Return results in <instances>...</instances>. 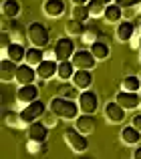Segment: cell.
<instances>
[{
  "instance_id": "1",
  "label": "cell",
  "mask_w": 141,
  "mask_h": 159,
  "mask_svg": "<svg viewBox=\"0 0 141 159\" xmlns=\"http://www.w3.org/2000/svg\"><path fill=\"white\" fill-rule=\"evenodd\" d=\"M48 109H51L52 113H57V115H59L61 119H65V121H75L79 115H81L79 103L73 101V99L61 97V95H57V97L51 99V103H48Z\"/></svg>"
},
{
  "instance_id": "2",
  "label": "cell",
  "mask_w": 141,
  "mask_h": 159,
  "mask_svg": "<svg viewBox=\"0 0 141 159\" xmlns=\"http://www.w3.org/2000/svg\"><path fill=\"white\" fill-rule=\"evenodd\" d=\"M26 28H28V43H30V47H36V48L48 47V43H51V30H48L47 24L30 22Z\"/></svg>"
},
{
  "instance_id": "3",
  "label": "cell",
  "mask_w": 141,
  "mask_h": 159,
  "mask_svg": "<svg viewBox=\"0 0 141 159\" xmlns=\"http://www.w3.org/2000/svg\"><path fill=\"white\" fill-rule=\"evenodd\" d=\"M48 111V107L44 105L40 99H36L34 103H30V105L22 107V111H20V119H22V127L26 129L30 123H34V121L43 119V115Z\"/></svg>"
},
{
  "instance_id": "4",
  "label": "cell",
  "mask_w": 141,
  "mask_h": 159,
  "mask_svg": "<svg viewBox=\"0 0 141 159\" xmlns=\"http://www.w3.org/2000/svg\"><path fill=\"white\" fill-rule=\"evenodd\" d=\"M63 139H65V143L69 145L70 149H73L75 153H85L87 149H89V139H87V135H83L79 129H65V133H63Z\"/></svg>"
},
{
  "instance_id": "5",
  "label": "cell",
  "mask_w": 141,
  "mask_h": 159,
  "mask_svg": "<svg viewBox=\"0 0 141 159\" xmlns=\"http://www.w3.org/2000/svg\"><path fill=\"white\" fill-rule=\"evenodd\" d=\"M52 47H55V58L59 62L61 61H70V58H73V54L77 52L73 36H61V39L57 40Z\"/></svg>"
},
{
  "instance_id": "6",
  "label": "cell",
  "mask_w": 141,
  "mask_h": 159,
  "mask_svg": "<svg viewBox=\"0 0 141 159\" xmlns=\"http://www.w3.org/2000/svg\"><path fill=\"white\" fill-rule=\"evenodd\" d=\"M79 103V109H81V113H87V115H93L95 111H97L99 107V97L95 91L87 89V91H81V95H79L77 99Z\"/></svg>"
},
{
  "instance_id": "7",
  "label": "cell",
  "mask_w": 141,
  "mask_h": 159,
  "mask_svg": "<svg viewBox=\"0 0 141 159\" xmlns=\"http://www.w3.org/2000/svg\"><path fill=\"white\" fill-rule=\"evenodd\" d=\"M73 65L77 66V69H87V70H93L95 66H97V58L93 57V52H91V48H79L77 52L73 54Z\"/></svg>"
},
{
  "instance_id": "8",
  "label": "cell",
  "mask_w": 141,
  "mask_h": 159,
  "mask_svg": "<svg viewBox=\"0 0 141 159\" xmlns=\"http://www.w3.org/2000/svg\"><path fill=\"white\" fill-rule=\"evenodd\" d=\"M40 95V89L34 85V83H30V85H22L18 87V91H16V103L22 107L30 105V103H34L36 99H39Z\"/></svg>"
},
{
  "instance_id": "9",
  "label": "cell",
  "mask_w": 141,
  "mask_h": 159,
  "mask_svg": "<svg viewBox=\"0 0 141 159\" xmlns=\"http://www.w3.org/2000/svg\"><path fill=\"white\" fill-rule=\"evenodd\" d=\"M135 34H137V24L131 20H121L119 24H115V39L119 43H131Z\"/></svg>"
},
{
  "instance_id": "10",
  "label": "cell",
  "mask_w": 141,
  "mask_h": 159,
  "mask_svg": "<svg viewBox=\"0 0 141 159\" xmlns=\"http://www.w3.org/2000/svg\"><path fill=\"white\" fill-rule=\"evenodd\" d=\"M36 77H39V75H36V66L28 65V62H20L18 69H16L14 81L18 83V87H22V85H30V83H34Z\"/></svg>"
},
{
  "instance_id": "11",
  "label": "cell",
  "mask_w": 141,
  "mask_h": 159,
  "mask_svg": "<svg viewBox=\"0 0 141 159\" xmlns=\"http://www.w3.org/2000/svg\"><path fill=\"white\" fill-rule=\"evenodd\" d=\"M115 101L125 109V111H135L137 107H141L139 93H131V91H123V89L115 95Z\"/></svg>"
},
{
  "instance_id": "12",
  "label": "cell",
  "mask_w": 141,
  "mask_h": 159,
  "mask_svg": "<svg viewBox=\"0 0 141 159\" xmlns=\"http://www.w3.org/2000/svg\"><path fill=\"white\" fill-rule=\"evenodd\" d=\"M103 115H105L107 123L117 125V123H123V121H125V109L119 105L117 101H109L103 107Z\"/></svg>"
},
{
  "instance_id": "13",
  "label": "cell",
  "mask_w": 141,
  "mask_h": 159,
  "mask_svg": "<svg viewBox=\"0 0 141 159\" xmlns=\"http://www.w3.org/2000/svg\"><path fill=\"white\" fill-rule=\"evenodd\" d=\"M48 129H51V127H47V125L43 123V119L30 123L26 127L28 141H39V143H44V141H47V137H48Z\"/></svg>"
},
{
  "instance_id": "14",
  "label": "cell",
  "mask_w": 141,
  "mask_h": 159,
  "mask_svg": "<svg viewBox=\"0 0 141 159\" xmlns=\"http://www.w3.org/2000/svg\"><path fill=\"white\" fill-rule=\"evenodd\" d=\"M59 73V61L57 58H44L39 66H36V75L40 81H51Z\"/></svg>"
},
{
  "instance_id": "15",
  "label": "cell",
  "mask_w": 141,
  "mask_h": 159,
  "mask_svg": "<svg viewBox=\"0 0 141 159\" xmlns=\"http://www.w3.org/2000/svg\"><path fill=\"white\" fill-rule=\"evenodd\" d=\"M93 70H87V69H77V73L73 75V79H70V83H73L75 87H77L79 91H87L93 87Z\"/></svg>"
},
{
  "instance_id": "16",
  "label": "cell",
  "mask_w": 141,
  "mask_h": 159,
  "mask_svg": "<svg viewBox=\"0 0 141 159\" xmlns=\"http://www.w3.org/2000/svg\"><path fill=\"white\" fill-rule=\"evenodd\" d=\"M75 129L83 133V135H91L97 129V119L93 115H87V113H81V115L75 119Z\"/></svg>"
},
{
  "instance_id": "17",
  "label": "cell",
  "mask_w": 141,
  "mask_h": 159,
  "mask_svg": "<svg viewBox=\"0 0 141 159\" xmlns=\"http://www.w3.org/2000/svg\"><path fill=\"white\" fill-rule=\"evenodd\" d=\"M65 10H67V4L63 0H44L43 2V12L48 18H59L65 14Z\"/></svg>"
},
{
  "instance_id": "18",
  "label": "cell",
  "mask_w": 141,
  "mask_h": 159,
  "mask_svg": "<svg viewBox=\"0 0 141 159\" xmlns=\"http://www.w3.org/2000/svg\"><path fill=\"white\" fill-rule=\"evenodd\" d=\"M103 18H105V22H109V24H119L123 20V8L119 6L117 2L107 4L105 12H103Z\"/></svg>"
},
{
  "instance_id": "19",
  "label": "cell",
  "mask_w": 141,
  "mask_h": 159,
  "mask_svg": "<svg viewBox=\"0 0 141 159\" xmlns=\"http://www.w3.org/2000/svg\"><path fill=\"white\" fill-rule=\"evenodd\" d=\"M119 137H121V141L125 145H131V147L141 143V131H139V129H135L131 123L127 125V127L121 129V135H119Z\"/></svg>"
},
{
  "instance_id": "20",
  "label": "cell",
  "mask_w": 141,
  "mask_h": 159,
  "mask_svg": "<svg viewBox=\"0 0 141 159\" xmlns=\"http://www.w3.org/2000/svg\"><path fill=\"white\" fill-rule=\"evenodd\" d=\"M16 69H18V65H16L14 61H10V58H2V62H0V79H2V83L14 81Z\"/></svg>"
},
{
  "instance_id": "21",
  "label": "cell",
  "mask_w": 141,
  "mask_h": 159,
  "mask_svg": "<svg viewBox=\"0 0 141 159\" xmlns=\"http://www.w3.org/2000/svg\"><path fill=\"white\" fill-rule=\"evenodd\" d=\"M26 51H28V48H24V44L10 43V47L6 48V58H10V61L16 62V65H20V62L26 61Z\"/></svg>"
},
{
  "instance_id": "22",
  "label": "cell",
  "mask_w": 141,
  "mask_h": 159,
  "mask_svg": "<svg viewBox=\"0 0 141 159\" xmlns=\"http://www.w3.org/2000/svg\"><path fill=\"white\" fill-rule=\"evenodd\" d=\"M8 36H10L12 43L24 44V39H28V28H24L22 24H18V22H12L10 26H8Z\"/></svg>"
},
{
  "instance_id": "23",
  "label": "cell",
  "mask_w": 141,
  "mask_h": 159,
  "mask_svg": "<svg viewBox=\"0 0 141 159\" xmlns=\"http://www.w3.org/2000/svg\"><path fill=\"white\" fill-rule=\"evenodd\" d=\"M0 12H2V16H4V18L14 20L16 16L20 14V2H18V0H2Z\"/></svg>"
},
{
  "instance_id": "24",
  "label": "cell",
  "mask_w": 141,
  "mask_h": 159,
  "mask_svg": "<svg viewBox=\"0 0 141 159\" xmlns=\"http://www.w3.org/2000/svg\"><path fill=\"white\" fill-rule=\"evenodd\" d=\"M91 52H93V57L97 58V61H105V58H109L111 48H109V44H107L105 40H101V39H99L97 43H93V44H91Z\"/></svg>"
},
{
  "instance_id": "25",
  "label": "cell",
  "mask_w": 141,
  "mask_h": 159,
  "mask_svg": "<svg viewBox=\"0 0 141 159\" xmlns=\"http://www.w3.org/2000/svg\"><path fill=\"white\" fill-rule=\"evenodd\" d=\"M77 73V66L73 65V61H61L59 62V73H57V77L61 79V81H70L73 79V75Z\"/></svg>"
},
{
  "instance_id": "26",
  "label": "cell",
  "mask_w": 141,
  "mask_h": 159,
  "mask_svg": "<svg viewBox=\"0 0 141 159\" xmlns=\"http://www.w3.org/2000/svg\"><path fill=\"white\" fill-rule=\"evenodd\" d=\"M85 22H81V20L77 18H69L67 22H65V32H67V36H83V32H85Z\"/></svg>"
},
{
  "instance_id": "27",
  "label": "cell",
  "mask_w": 141,
  "mask_h": 159,
  "mask_svg": "<svg viewBox=\"0 0 141 159\" xmlns=\"http://www.w3.org/2000/svg\"><path fill=\"white\" fill-rule=\"evenodd\" d=\"M121 89L123 91H131V93H139V91H141L139 75H127V77L121 81Z\"/></svg>"
},
{
  "instance_id": "28",
  "label": "cell",
  "mask_w": 141,
  "mask_h": 159,
  "mask_svg": "<svg viewBox=\"0 0 141 159\" xmlns=\"http://www.w3.org/2000/svg\"><path fill=\"white\" fill-rule=\"evenodd\" d=\"M44 58H47V57H44V48L30 47L26 51V61H24V62H28V65H32V66H39Z\"/></svg>"
},
{
  "instance_id": "29",
  "label": "cell",
  "mask_w": 141,
  "mask_h": 159,
  "mask_svg": "<svg viewBox=\"0 0 141 159\" xmlns=\"http://www.w3.org/2000/svg\"><path fill=\"white\" fill-rule=\"evenodd\" d=\"M70 18H77L81 22L91 18V12H89V6L87 4H79V6H73L70 8Z\"/></svg>"
},
{
  "instance_id": "30",
  "label": "cell",
  "mask_w": 141,
  "mask_h": 159,
  "mask_svg": "<svg viewBox=\"0 0 141 159\" xmlns=\"http://www.w3.org/2000/svg\"><path fill=\"white\" fill-rule=\"evenodd\" d=\"M99 36H101V32H99V28H95V26H89V28H85V32H83V36H81V40L85 44H93V43H97L99 40Z\"/></svg>"
},
{
  "instance_id": "31",
  "label": "cell",
  "mask_w": 141,
  "mask_h": 159,
  "mask_svg": "<svg viewBox=\"0 0 141 159\" xmlns=\"http://www.w3.org/2000/svg\"><path fill=\"white\" fill-rule=\"evenodd\" d=\"M89 12H91V18H101L103 12H105V6L107 4H103L101 0H89Z\"/></svg>"
},
{
  "instance_id": "32",
  "label": "cell",
  "mask_w": 141,
  "mask_h": 159,
  "mask_svg": "<svg viewBox=\"0 0 141 159\" xmlns=\"http://www.w3.org/2000/svg\"><path fill=\"white\" fill-rule=\"evenodd\" d=\"M59 95H61V97H67V99H73V101H77V99H79V95H81V91H79L75 85H70V87H69L67 83H65V85L61 87Z\"/></svg>"
},
{
  "instance_id": "33",
  "label": "cell",
  "mask_w": 141,
  "mask_h": 159,
  "mask_svg": "<svg viewBox=\"0 0 141 159\" xmlns=\"http://www.w3.org/2000/svg\"><path fill=\"white\" fill-rule=\"evenodd\" d=\"M4 121H6L8 127H18V129H24V127H22V119H20V113L10 111V113L6 115V119H4Z\"/></svg>"
},
{
  "instance_id": "34",
  "label": "cell",
  "mask_w": 141,
  "mask_h": 159,
  "mask_svg": "<svg viewBox=\"0 0 141 159\" xmlns=\"http://www.w3.org/2000/svg\"><path fill=\"white\" fill-rule=\"evenodd\" d=\"M59 121H61V117L57 115V113H52L51 109H48V111L43 115V123L47 125V127H51V129H52V127H57V125H59Z\"/></svg>"
},
{
  "instance_id": "35",
  "label": "cell",
  "mask_w": 141,
  "mask_h": 159,
  "mask_svg": "<svg viewBox=\"0 0 141 159\" xmlns=\"http://www.w3.org/2000/svg\"><path fill=\"white\" fill-rule=\"evenodd\" d=\"M26 149H28V153H32V155H40V153H44L47 151V145L44 143H39V141H28V145H26Z\"/></svg>"
},
{
  "instance_id": "36",
  "label": "cell",
  "mask_w": 141,
  "mask_h": 159,
  "mask_svg": "<svg viewBox=\"0 0 141 159\" xmlns=\"http://www.w3.org/2000/svg\"><path fill=\"white\" fill-rule=\"evenodd\" d=\"M121 8H133V6H141V0H115Z\"/></svg>"
},
{
  "instance_id": "37",
  "label": "cell",
  "mask_w": 141,
  "mask_h": 159,
  "mask_svg": "<svg viewBox=\"0 0 141 159\" xmlns=\"http://www.w3.org/2000/svg\"><path fill=\"white\" fill-rule=\"evenodd\" d=\"M131 125H133L135 129H139V131H141V113H137V115L131 117Z\"/></svg>"
},
{
  "instance_id": "38",
  "label": "cell",
  "mask_w": 141,
  "mask_h": 159,
  "mask_svg": "<svg viewBox=\"0 0 141 159\" xmlns=\"http://www.w3.org/2000/svg\"><path fill=\"white\" fill-rule=\"evenodd\" d=\"M131 47H135V48H139V51H141V32H137V34L133 36V40H131Z\"/></svg>"
},
{
  "instance_id": "39",
  "label": "cell",
  "mask_w": 141,
  "mask_h": 159,
  "mask_svg": "<svg viewBox=\"0 0 141 159\" xmlns=\"http://www.w3.org/2000/svg\"><path fill=\"white\" fill-rule=\"evenodd\" d=\"M131 159H141V145H135L133 153H131Z\"/></svg>"
},
{
  "instance_id": "40",
  "label": "cell",
  "mask_w": 141,
  "mask_h": 159,
  "mask_svg": "<svg viewBox=\"0 0 141 159\" xmlns=\"http://www.w3.org/2000/svg\"><path fill=\"white\" fill-rule=\"evenodd\" d=\"M44 57H47V58H55V47L44 48Z\"/></svg>"
},
{
  "instance_id": "41",
  "label": "cell",
  "mask_w": 141,
  "mask_h": 159,
  "mask_svg": "<svg viewBox=\"0 0 141 159\" xmlns=\"http://www.w3.org/2000/svg\"><path fill=\"white\" fill-rule=\"evenodd\" d=\"M73 6H79V4H89V0H70Z\"/></svg>"
},
{
  "instance_id": "42",
  "label": "cell",
  "mask_w": 141,
  "mask_h": 159,
  "mask_svg": "<svg viewBox=\"0 0 141 159\" xmlns=\"http://www.w3.org/2000/svg\"><path fill=\"white\" fill-rule=\"evenodd\" d=\"M103 4H111V2H115V0H101Z\"/></svg>"
},
{
  "instance_id": "43",
  "label": "cell",
  "mask_w": 141,
  "mask_h": 159,
  "mask_svg": "<svg viewBox=\"0 0 141 159\" xmlns=\"http://www.w3.org/2000/svg\"><path fill=\"white\" fill-rule=\"evenodd\" d=\"M77 159H91V157H77Z\"/></svg>"
},
{
  "instance_id": "44",
  "label": "cell",
  "mask_w": 141,
  "mask_h": 159,
  "mask_svg": "<svg viewBox=\"0 0 141 159\" xmlns=\"http://www.w3.org/2000/svg\"><path fill=\"white\" fill-rule=\"evenodd\" d=\"M139 61H141V51H139Z\"/></svg>"
},
{
  "instance_id": "45",
  "label": "cell",
  "mask_w": 141,
  "mask_h": 159,
  "mask_svg": "<svg viewBox=\"0 0 141 159\" xmlns=\"http://www.w3.org/2000/svg\"><path fill=\"white\" fill-rule=\"evenodd\" d=\"M139 97H141V91H139Z\"/></svg>"
},
{
  "instance_id": "46",
  "label": "cell",
  "mask_w": 141,
  "mask_h": 159,
  "mask_svg": "<svg viewBox=\"0 0 141 159\" xmlns=\"http://www.w3.org/2000/svg\"><path fill=\"white\" fill-rule=\"evenodd\" d=\"M139 28H141V22H139Z\"/></svg>"
},
{
  "instance_id": "47",
  "label": "cell",
  "mask_w": 141,
  "mask_h": 159,
  "mask_svg": "<svg viewBox=\"0 0 141 159\" xmlns=\"http://www.w3.org/2000/svg\"><path fill=\"white\" fill-rule=\"evenodd\" d=\"M139 79H141V73H139Z\"/></svg>"
}]
</instances>
